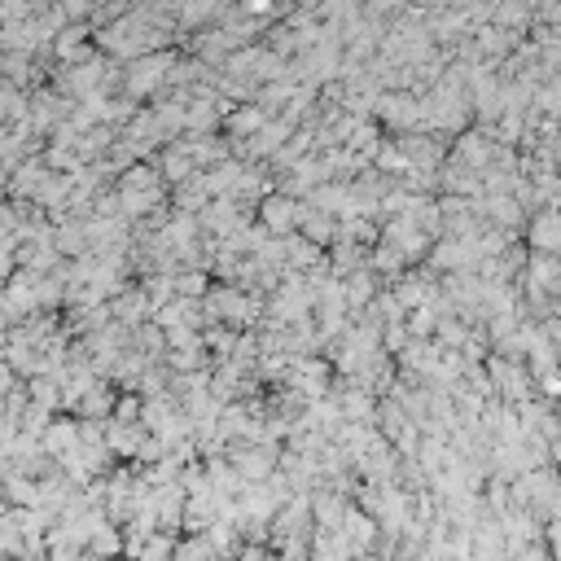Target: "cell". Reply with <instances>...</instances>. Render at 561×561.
I'll return each instance as SVG.
<instances>
[{
    "label": "cell",
    "instance_id": "cell-1",
    "mask_svg": "<svg viewBox=\"0 0 561 561\" xmlns=\"http://www.w3.org/2000/svg\"><path fill=\"white\" fill-rule=\"evenodd\" d=\"M115 197H119L124 219L141 224V219H150L154 211L167 206V184H163V176L154 171V163H137V167H128V171L115 180Z\"/></svg>",
    "mask_w": 561,
    "mask_h": 561
},
{
    "label": "cell",
    "instance_id": "cell-2",
    "mask_svg": "<svg viewBox=\"0 0 561 561\" xmlns=\"http://www.w3.org/2000/svg\"><path fill=\"white\" fill-rule=\"evenodd\" d=\"M171 66H176V53H171V49L145 53V58H137V62H124V97H128V101H145V97L167 92Z\"/></svg>",
    "mask_w": 561,
    "mask_h": 561
},
{
    "label": "cell",
    "instance_id": "cell-3",
    "mask_svg": "<svg viewBox=\"0 0 561 561\" xmlns=\"http://www.w3.org/2000/svg\"><path fill=\"white\" fill-rule=\"evenodd\" d=\"M483 369H487V378H492V386H496V399H500V404L518 408V404L535 399V378L526 373V365L505 360V356H487V360H483Z\"/></svg>",
    "mask_w": 561,
    "mask_h": 561
},
{
    "label": "cell",
    "instance_id": "cell-4",
    "mask_svg": "<svg viewBox=\"0 0 561 561\" xmlns=\"http://www.w3.org/2000/svg\"><path fill=\"white\" fill-rule=\"evenodd\" d=\"M373 124L382 132H395V137L421 132V101H417V92H382L373 101Z\"/></svg>",
    "mask_w": 561,
    "mask_h": 561
},
{
    "label": "cell",
    "instance_id": "cell-5",
    "mask_svg": "<svg viewBox=\"0 0 561 561\" xmlns=\"http://www.w3.org/2000/svg\"><path fill=\"white\" fill-rule=\"evenodd\" d=\"M229 466L238 470L242 483H268L281 470V447L277 443H233Z\"/></svg>",
    "mask_w": 561,
    "mask_h": 561
},
{
    "label": "cell",
    "instance_id": "cell-6",
    "mask_svg": "<svg viewBox=\"0 0 561 561\" xmlns=\"http://www.w3.org/2000/svg\"><path fill=\"white\" fill-rule=\"evenodd\" d=\"M298 211H303V202L298 197H290V193H281V189H272L259 206H255V224L268 233V238H294L298 233Z\"/></svg>",
    "mask_w": 561,
    "mask_h": 561
},
{
    "label": "cell",
    "instance_id": "cell-7",
    "mask_svg": "<svg viewBox=\"0 0 561 561\" xmlns=\"http://www.w3.org/2000/svg\"><path fill=\"white\" fill-rule=\"evenodd\" d=\"M382 242H386V246H395V251L404 255V264H408V268H412V264H421V259L430 255V246H434V238H430V233H421L408 215H395V219H386V224H382Z\"/></svg>",
    "mask_w": 561,
    "mask_h": 561
},
{
    "label": "cell",
    "instance_id": "cell-8",
    "mask_svg": "<svg viewBox=\"0 0 561 561\" xmlns=\"http://www.w3.org/2000/svg\"><path fill=\"white\" fill-rule=\"evenodd\" d=\"M391 294L399 298L404 311L425 307V303L438 298V272H430V268H404V272L391 281Z\"/></svg>",
    "mask_w": 561,
    "mask_h": 561
},
{
    "label": "cell",
    "instance_id": "cell-9",
    "mask_svg": "<svg viewBox=\"0 0 561 561\" xmlns=\"http://www.w3.org/2000/svg\"><path fill=\"white\" fill-rule=\"evenodd\" d=\"M447 158L483 176V171L492 167V158H496V137H492L487 128H466V132L457 137V145L447 150Z\"/></svg>",
    "mask_w": 561,
    "mask_h": 561
},
{
    "label": "cell",
    "instance_id": "cell-10",
    "mask_svg": "<svg viewBox=\"0 0 561 561\" xmlns=\"http://www.w3.org/2000/svg\"><path fill=\"white\" fill-rule=\"evenodd\" d=\"M526 246L535 251V255H557L561 259V211L557 206H544V211H535L531 219H526Z\"/></svg>",
    "mask_w": 561,
    "mask_h": 561
},
{
    "label": "cell",
    "instance_id": "cell-11",
    "mask_svg": "<svg viewBox=\"0 0 561 561\" xmlns=\"http://www.w3.org/2000/svg\"><path fill=\"white\" fill-rule=\"evenodd\" d=\"M150 430L141 421H115V417H105V447H110V457H124V461H137L141 457V447H145Z\"/></svg>",
    "mask_w": 561,
    "mask_h": 561
},
{
    "label": "cell",
    "instance_id": "cell-12",
    "mask_svg": "<svg viewBox=\"0 0 561 561\" xmlns=\"http://www.w3.org/2000/svg\"><path fill=\"white\" fill-rule=\"evenodd\" d=\"M339 535H343V544L356 552V557H365V552H373L378 548V539H382V531H378V522L365 513V509H347V518L339 522Z\"/></svg>",
    "mask_w": 561,
    "mask_h": 561
},
{
    "label": "cell",
    "instance_id": "cell-13",
    "mask_svg": "<svg viewBox=\"0 0 561 561\" xmlns=\"http://www.w3.org/2000/svg\"><path fill=\"white\" fill-rule=\"evenodd\" d=\"M298 238L311 242V246H320V251H329L333 242H339V219L316 211L311 202H303V211H298Z\"/></svg>",
    "mask_w": 561,
    "mask_h": 561
},
{
    "label": "cell",
    "instance_id": "cell-14",
    "mask_svg": "<svg viewBox=\"0 0 561 561\" xmlns=\"http://www.w3.org/2000/svg\"><path fill=\"white\" fill-rule=\"evenodd\" d=\"M75 443H79V417H53L44 425V434H40V452L49 461H62Z\"/></svg>",
    "mask_w": 561,
    "mask_h": 561
},
{
    "label": "cell",
    "instance_id": "cell-15",
    "mask_svg": "<svg viewBox=\"0 0 561 561\" xmlns=\"http://www.w3.org/2000/svg\"><path fill=\"white\" fill-rule=\"evenodd\" d=\"M115 399H119V395H115V382L101 378V382L71 408V417H79V421H105L110 412H115Z\"/></svg>",
    "mask_w": 561,
    "mask_h": 561
},
{
    "label": "cell",
    "instance_id": "cell-16",
    "mask_svg": "<svg viewBox=\"0 0 561 561\" xmlns=\"http://www.w3.org/2000/svg\"><path fill=\"white\" fill-rule=\"evenodd\" d=\"M31 110V92L14 88V84H0V128H18Z\"/></svg>",
    "mask_w": 561,
    "mask_h": 561
},
{
    "label": "cell",
    "instance_id": "cell-17",
    "mask_svg": "<svg viewBox=\"0 0 561 561\" xmlns=\"http://www.w3.org/2000/svg\"><path fill=\"white\" fill-rule=\"evenodd\" d=\"M206 206H211V193H206V184H202V171H197L193 180L176 184V193H171V211H180V215H202Z\"/></svg>",
    "mask_w": 561,
    "mask_h": 561
},
{
    "label": "cell",
    "instance_id": "cell-18",
    "mask_svg": "<svg viewBox=\"0 0 561 561\" xmlns=\"http://www.w3.org/2000/svg\"><path fill=\"white\" fill-rule=\"evenodd\" d=\"M176 561H224V557H219V552H215V544L197 531V535L176 539Z\"/></svg>",
    "mask_w": 561,
    "mask_h": 561
},
{
    "label": "cell",
    "instance_id": "cell-19",
    "mask_svg": "<svg viewBox=\"0 0 561 561\" xmlns=\"http://www.w3.org/2000/svg\"><path fill=\"white\" fill-rule=\"evenodd\" d=\"M509 561H552V557H548V548H544V539H539V544H522V548H513V552H509Z\"/></svg>",
    "mask_w": 561,
    "mask_h": 561
},
{
    "label": "cell",
    "instance_id": "cell-20",
    "mask_svg": "<svg viewBox=\"0 0 561 561\" xmlns=\"http://www.w3.org/2000/svg\"><path fill=\"white\" fill-rule=\"evenodd\" d=\"M5 457H10V438L0 434V470H5Z\"/></svg>",
    "mask_w": 561,
    "mask_h": 561
},
{
    "label": "cell",
    "instance_id": "cell-21",
    "mask_svg": "<svg viewBox=\"0 0 561 561\" xmlns=\"http://www.w3.org/2000/svg\"><path fill=\"white\" fill-rule=\"evenodd\" d=\"M526 5H531V10L539 14V10H548V5H552V0H526Z\"/></svg>",
    "mask_w": 561,
    "mask_h": 561
},
{
    "label": "cell",
    "instance_id": "cell-22",
    "mask_svg": "<svg viewBox=\"0 0 561 561\" xmlns=\"http://www.w3.org/2000/svg\"><path fill=\"white\" fill-rule=\"evenodd\" d=\"M557 417H561V399H557Z\"/></svg>",
    "mask_w": 561,
    "mask_h": 561
},
{
    "label": "cell",
    "instance_id": "cell-23",
    "mask_svg": "<svg viewBox=\"0 0 561 561\" xmlns=\"http://www.w3.org/2000/svg\"><path fill=\"white\" fill-rule=\"evenodd\" d=\"M0 58H5V53H0Z\"/></svg>",
    "mask_w": 561,
    "mask_h": 561
}]
</instances>
